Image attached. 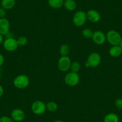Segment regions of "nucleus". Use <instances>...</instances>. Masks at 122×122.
<instances>
[{"label": "nucleus", "mask_w": 122, "mask_h": 122, "mask_svg": "<svg viewBox=\"0 0 122 122\" xmlns=\"http://www.w3.org/2000/svg\"><path fill=\"white\" fill-rule=\"evenodd\" d=\"M106 38L108 42L112 46L119 45L122 39L120 34L114 30H111L107 32Z\"/></svg>", "instance_id": "obj_1"}, {"label": "nucleus", "mask_w": 122, "mask_h": 122, "mask_svg": "<svg viewBox=\"0 0 122 122\" xmlns=\"http://www.w3.org/2000/svg\"><path fill=\"white\" fill-rule=\"evenodd\" d=\"M101 57L99 53L96 52L92 53L88 56L86 65L87 67H97L101 63Z\"/></svg>", "instance_id": "obj_2"}, {"label": "nucleus", "mask_w": 122, "mask_h": 122, "mask_svg": "<svg viewBox=\"0 0 122 122\" xmlns=\"http://www.w3.org/2000/svg\"><path fill=\"white\" fill-rule=\"evenodd\" d=\"M13 84L18 89H25L29 85V79L25 75H20L15 78Z\"/></svg>", "instance_id": "obj_3"}, {"label": "nucleus", "mask_w": 122, "mask_h": 122, "mask_svg": "<svg viewBox=\"0 0 122 122\" xmlns=\"http://www.w3.org/2000/svg\"><path fill=\"white\" fill-rule=\"evenodd\" d=\"M87 19L86 13L83 11H78L74 15L72 20L76 26H81L86 23Z\"/></svg>", "instance_id": "obj_4"}, {"label": "nucleus", "mask_w": 122, "mask_h": 122, "mask_svg": "<svg viewBox=\"0 0 122 122\" xmlns=\"http://www.w3.org/2000/svg\"><path fill=\"white\" fill-rule=\"evenodd\" d=\"M71 61L68 56H61L58 61V68L60 71L66 72L71 67Z\"/></svg>", "instance_id": "obj_5"}, {"label": "nucleus", "mask_w": 122, "mask_h": 122, "mask_svg": "<svg viewBox=\"0 0 122 122\" xmlns=\"http://www.w3.org/2000/svg\"><path fill=\"white\" fill-rule=\"evenodd\" d=\"M80 81V77L77 72H71L67 74L65 77V82L69 86H75Z\"/></svg>", "instance_id": "obj_6"}, {"label": "nucleus", "mask_w": 122, "mask_h": 122, "mask_svg": "<svg viewBox=\"0 0 122 122\" xmlns=\"http://www.w3.org/2000/svg\"><path fill=\"white\" fill-rule=\"evenodd\" d=\"M32 112L37 115H40L44 113L46 110V105L43 102L40 101H36L31 106Z\"/></svg>", "instance_id": "obj_7"}, {"label": "nucleus", "mask_w": 122, "mask_h": 122, "mask_svg": "<svg viewBox=\"0 0 122 122\" xmlns=\"http://www.w3.org/2000/svg\"><path fill=\"white\" fill-rule=\"evenodd\" d=\"M17 40L13 38H7L4 40L3 46L5 50L8 51H14L18 47Z\"/></svg>", "instance_id": "obj_8"}, {"label": "nucleus", "mask_w": 122, "mask_h": 122, "mask_svg": "<svg viewBox=\"0 0 122 122\" xmlns=\"http://www.w3.org/2000/svg\"><path fill=\"white\" fill-rule=\"evenodd\" d=\"M95 43L99 45L103 44L106 41V36L104 34V32L100 30H97L93 32V36L92 37Z\"/></svg>", "instance_id": "obj_9"}, {"label": "nucleus", "mask_w": 122, "mask_h": 122, "mask_svg": "<svg viewBox=\"0 0 122 122\" xmlns=\"http://www.w3.org/2000/svg\"><path fill=\"white\" fill-rule=\"evenodd\" d=\"M10 22L6 18H0V34L5 36L9 32Z\"/></svg>", "instance_id": "obj_10"}, {"label": "nucleus", "mask_w": 122, "mask_h": 122, "mask_svg": "<svg viewBox=\"0 0 122 122\" xmlns=\"http://www.w3.org/2000/svg\"><path fill=\"white\" fill-rule=\"evenodd\" d=\"M87 19L93 23H97L101 19V15L98 11L95 10H90L86 13Z\"/></svg>", "instance_id": "obj_11"}, {"label": "nucleus", "mask_w": 122, "mask_h": 122, "mask_svg": "<svg viewBox=\"0 0 122 122\" xmlns=\"http://www.w3.org/2000/svg\"><path fill=\"white\" fill-rule=\"evenodd\" d=\"M11 118L16 122H22L25 117V112L20 109H15L11 112Z\"/></svg>", "instance_id": "obj_12"}, {"label": "nucleus", "mask_w": 122, "mask_h": 122, "mask_svg": "<svg viewBox=\"0 0 122 122\" xmlns=\"http://www.w3.org/2000/svg\"><path fill=\"white\" fill-rule=\"evenodd\" d=\"M1 6L5 10H10L15 7L16 4L15 0H1L0 3Z\"/></svg>", "instance_id": "obj_13"}, {"label": "nucleus", "mask_w": 122, "mask_h": 122, "mask_svg": "<svg viewBox=\"0 0 122 122\" xmlns=\"http://www.w3.org/2000/svg\"><path fill=\"white\" fill-rule=\"evenodd\" d=\"M109 53L112 57H117L122 54V49L119 45L112 46V47L110 48Z\"/></svg>", "instance_id": "obj_14"}, {"label": "nucleus", "mask_w": 122, "mask_h": 122, "mask_svg": "<svg viewBox=\"0 0 122 122\" xmlns=\"http://www.w3.org/2000/svg\"><path fill=\"white\" fill-rule=\"evenodd\" d=\"M64 7L68 11H74L76 9L77 4L75 0H64Z\"/></svg>", "instance_id": "obj_15"}, {"label": "nucleus", "mask_w": 122, "mask_h": 122, "mask_svg": "<svg viewBox=\"0 0 122 122\" xmlns=\"http://www.w3.org/2000/svg\"><path fill=\"white\" fill-rule=\"evenodd\" d=\"M64 0H48V4L53 9H59L64 6Z\"/></svg>", "instance_id": "obj_16"}, {"label": "nucleus", "mask_w": 122, "mask_h": 122, "mask_svg": "<svg viewBox=\"0 0 122 122\" xmlns=\"http://www.w3.org/2000/svg\"><path fill=\"white\" fill-rule=\"evenodd\" d=\"M119 118L114 113L108 114L104 118V122H118Z\"/></svg>", "instance_id": "obj_17"}, {"label": "nucleus", "mask_w": 122, "mask_h": 122, "mask_svg": "<svg viewBox=\"0 0 122 122\" xmlns=\"http://www.w3.org/2000/svg\"><path fill=\"white\" fill-rule=\"evenodd\" d=\"M70 47L66 44H63L61 46L59 50L60 54L62 56H67L68 54L70 52Z\"/></svg>", "instance_id": "obj_18"}, {"label": "nucleus", "mask_w": 122, "mask_h": 122, "mask_svg": "<svg viewBox=\"0 0 122 122\" xmlns=\"http://www.w3.org/2000/svg\"><path fill=\"white\" fill-rule=\"evenodd\" d=\"M46 108L50 112H55L57 110V105L56 102H49L47 104Z\"/></svg>", "instance_id": "obj_19"}, {"label": "nucleus", "mask_w": 122, "mask_h": 122, "mask_svg": "<svg viewBox=\"0 0 122 122\" xmlns=\"http://www.w3.org/2000/svg\"><path fill=\"white\" fill-rule=\"evenodd\" d=\"M80 64L78 62H73L71 63V67H70V69L71 70L72 72H78V71L80 70Z\"/></svg>", "instance_id": "obj_20"}, {"label": "nucleus", "mask_w": 122, "mask_h": 122, "mask_svg": "<svg viewBox=\"0 0 122 122\" xmlns=\"http://www.w3.org/2000/svg\"><path fill=\"white\" fill-rule=\"evenodd\" d=\"M93 32L91 29H89V28H86V29H83V30L82 31V35L84 37H85L86 38H90L92 37L93 36Z\"/></svg>", "instance_id": "obj_21"}, {"label": "nucleus", "mask_w": 122, "mask_h": 122, "mask_svg": "<svg viewBox=\"0 0 122 122\" xmlns=\"http://www.w3.org/2000/svg\"><path fill=\"white\" fill-rule=\"evenodd\" d=\"M19 46H25L28 43V39L25 37H20L17 40Z\"/></svg>", "instance_id": "obj_22"}, {"label": "nucleus", "mask_w": 122, "mask_h": 122, "mask_svg": "<svg viewBox=\"0 0 122 122\" xmlns=\"http://www.w3.org/2000/svg\"><path fill=\"white\" fill-rule=\"evenodd\" d=\"M115 105L117 108L120 110H122V98H118L115 101Z\"/></svg>", "instance_id": "obj_23"}, {"label": "nucleus", "mask_w": 122, "mask_h": 122, "mask_svg": "<svg viewBox=\"0 0 122 122\" xmlns=\"http://www.w3.org/2000/svg\"><path fill=\"white\" fill-rule=\"evenodd\" d=\"M0 122H13V120L7 116H3L0 118Z\"/></svg>", "instance_id": "obj_24"}, {"label": "nucleus", "mask_w": 122, "mask_h": 122, "mask_svg": "<svg viewBox=\"0 0 122 122\" xmlns=\"http://www.w3.org/2000/svg\"><path fill=\"white\" fill-rule=\"evenodd\" d=\"M5 16H6V10L1 6L0 7V18H5Z\"/></svg>", "instance_id": "obj_25"}, {"label": "nucleus", "mask_w": 122, "mask_h": 122, "mask_svg": "<svg viewBox=\"0 0 122 122\" xmlns=\"http://www.w3.org/2000/svg\"><path fill=\"white\" fill-rule=\"evenodd\" d=\"M4 56H3L1 54H0V66L3 65V64H4Z\"/></svg>", "instance_id": "obj_26"}, {"label": "nucleus", "mask_w": 122, "mask_h": 122, "mask_svg": "<svg viewBox=\"0 0 122 122\" xmlns=\"http://www.w3.org/2000/svg\"><path fill=\"white\" fill-rule=\"evenodd\" d=\"M3 93H4V89H3V87H2V86L0 85V97L3 95Z\"/></svg>", "instance_id": "obj_27"}, {"label": "nucleus", "mask_w": 122, "mask_h": 122, "mask_svg": "<svg viewBox=\"0 0 122 122\" xmlns=\"http://www.w3.org/2000/svg\"><path fill=\"white\" fill-rule=\"evenodd\" d=\"M3 42V36L1 34H0V44H1Z\"/></svg>", "instance_id": "obj_28"}, {"label": "nucleus", "mask_w": 122, "mask_h": 122, "mask_svg": "<svg viewBox=\"0 0 122 122\" xmlns=\"http://www.w3.org/2000/svg\"><path fill=\"white\" fill-rule=\"evenodd\" d=\"M119 46H120V47L122 48V40H121V42H120V43Z\"/></svg>", "instance_id": "obj_29"}, {"label": "nucleus", "mask_w": 122, "mask_h": 122, "mask_svg": "<svg viewBox=\"0 0 122 122\" xmlns=\"http://www.w3.org/2000/svg\"><path fill=\"white\" fill-rule=\"evenodd\" d=\"M62 122V121H61V120H56V121H55V122Z\"/></svg>", "instance_id": "obj_30"}, {"label": "nucleus", "mask_w": 122, "mask_h": 122, "mask_svg": "<svg viewBox=\"0 0 122 122\" xmlns=\"http://www.w3.org/2000/svg\"><path fill=\"white\" fill-rule=\"evenodd\" d=\"M1 73H0V79H1Z\"/></svg>", "instance_id": "obj_31"}]
</instances>
